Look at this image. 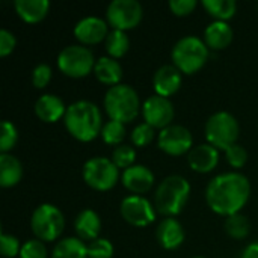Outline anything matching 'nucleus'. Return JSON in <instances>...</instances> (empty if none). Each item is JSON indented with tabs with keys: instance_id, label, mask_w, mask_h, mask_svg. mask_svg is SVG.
<instances>
[{
	"instance_id": "obj_4",
	"label": "nucleus",
	"mask_w": 258,
	"mask_h": 258,
	"mask_svg": "<svg viewBox=\"0 0 258 258\" xmlns=\"http://www.w3.org/2000/svg\"><path fill=\"white\" fill-rule=\"evenodd\" d=\"M104 109L110 119L125 124L138 116L141 100L130 85L118 83L110 86L104 94Z\"/></svg>"
},
{
	"instance_id": "obj_41",
	"label": "nucleus",
	"mask_w": 258,
	"mask_h": 258,
	"mask_svg": "<svg viewBox=\"0 0 258 258\" xmlns=\"http://www.w3.org/2000/svg\"><path fill=\"white\" fill-rule=\"evenodd\" d=\"M194 258H206V257H194Z\"/></svg>"
},
{
	"instance_id": "obj_29",
	"label": "nucleus",
	"mask_w": 258,
	"mask_h": 258,
	"mask_svg": "<svg viewBox=\"0 0 258 258\" xmlns=\"http://www.w3.org/2000/svg\"><path fill=\"white\" fill-rule=\"evenodd\" d=\"M101 138L106 144L109 145H116L121 144V141L125 138V125L119 121H107L106 124H103V128H101Z\"/></svg>"
},
{
	"instance_id": "obj_1",
	"label": "nucleus",
	"mask_w": 258,
	"mask_h": 258,
	"mask_svg": "<svg viewBox=\"0 0 258 258\" xmlns=\"http://www.w3.org/2000/svg\"><path fill=\"white\" fill-rule=\"evenodd\" d=\"M251 195V183L240 172H225L212 178L206 189V201L209 207L222 216L239 213L248 203Z\"/></svg>"
},
{
	"instance_id": "obj_8",
	"label": "nucleus",
	"mask_w": 258,
	"mask_h": 258,
	"mask_svg": "<svg viewBox=\"0 0 258 258\" xmlns=\"http://www.w3.org/2000/svg\"><path fill=\"white\" fill-rule=\"evenodd\" d=\"M83 180L85 183L100 192L112 189L119 180V169L107 157L97 156L91 157L83 165Z\"/></svg>"
},
{
	"instance_id": "obj_22",
	"label": "nucleus",
	"mask_w": 258,
	"mask_h": 258,
	"mask_svg": "<svg viewBox=\"0 0 258 258\" xmlns=\"http://www.w3.org/2000/svg\"><path fill=\"white\" fill-rule=\"evenodd\" d=\"M94 74H95L98 82H101L104 85L115 86V85H118L121 82L122 67L116 59H113L110 56H101L95 62Z\"/></svg>"
},
{
	"instance_id": "obj_37",
	"label": "nucleus",
	"mask_w": 258,
	"mask_h": 258,
	"mask_svg": "<svg viewBox=\"0 0 258 258\" xmlns=\"http://www.w3.org/2000/svg\"><path fill=\"white\" fill-rule=\"evenodd\" d=\"M51 79V67L47 63H38L32 71V83L35 88H45Z\"/></svg>"
},
{
	"instance_id": "obj_23",
	"label": "nucleus",
	"mask_w": 258,
	"mask_h": 258,
	"mask_svg": "<svg viewBox=\"0 0 258 258\" xmlns=\"http://www.w3.org/2000/svg\"><path fill=\"white\" fill-rule=\"evenodd\" d=\"M15 11L21 20L26 23L41 21L50 9L48 0H15Z\"/></svg>"
},
{
	"instance_id": "obj_39",
	"label": "nucleus",
	"mask_w": 258,
	"mask_h": 258,
	"mask_svg": "<svg viewBox=\"0 0 258 258\" xmlns=\"http://www.w3.org/2000/svg\"><path fill=\"white\" fill-rule=\"evenodd\" d=\"M17 39L14 36L12 32H9L8 29H0V56L5 57L9 53H12V50L15 48Z\"/></svg>"
},
{
	"instance_id": "obj_25",
	"label": "nucleus",
	"mask_w": 258,
	"mask_h": 258,
	"mask_svg": "<svg viewBox=\"0 0 258 258\" xmlns=\"http://www.w3.org/2000/svg\"><path fill=\"white\" fill-rule=\"evenodd\" d=\"M51 258H88V245L79 237H65L53 248Z\"/></svg>"
},
{
	"instance_id": "obj_18",
	"label": "nucleus",
	"mask_w": 258,
	"mask_h": 258,
	"mask_svg": "<svg viewBox=\"0 0 258 258\" xmlns=\"http://www.w3.org/2000/svg\"><path fill=\"white\" fill-rule=\"evenodd\" d=\"M156 239L165 249H177L184 242V228L175 218H165L159 222Z\"/></svg>"
},
{
	"instance_id": "obj_11",
	"label": "nucleus",
	"mask_w": 258,
	"mask_h": 258,
	"mask_svg": "<svg viewBox=\"0 0 258 258\" xmlns=\"http://www.w3.org/2000/svg\"><path fill=\"white\" fill-rule=\"evenodd\" d=\"M121 216L133 227H147L156 219V207L141 195H130L121 201Z\"/></svg>"
},
{
	"instance_id": "obj_33",
	"label": "nucleus",
	"mask_w": 258,
	"mask_h": 258,
	"mask_svg": "<svg viewBox=\"0 0 258 258\" xmlns=\"http://www.w3.org/2000/svg\"><path fill=\"white\" fill-rule=\"evenodd\" d=\"M113 245L107 239H97L88 245V258H112Z\"/></svg>"
},
{
	"instance_id": "obj_24",
	"label": "nucleus",
	"mask_w": 258,
	"mask_h": 258,
	"mask_svg": "<svg viewBox=\"0 0 258 258\" xmlns=\"http://www.w3.org/2000/svg\"><path fill=\"white\" fill-rule=\"evenodd\" d=\"M23 177V165L12 154L2 153L0 154V186L12 187L18 184Z\"/></svg>"
},
{
	"instance_id": "obj_15",
	"label": "nucleus",
	"mask_w": 258,
	"mask_h": 258,
	"mask_svg": "<svg viewBox=\"0 0 258 258\" xmlns=\"http://www.w3.org/2000/svg\"><path fill=\"white\" fill-rule=\"evenodd\" d=\"M153 86L157 95L169 97L181 86V71L175 65H162L153 76Z\"/></svg>"
},
{
	"instance_id": "obj_17",
	"label": "nucleus",
	"mask_w": 258,
	"mask_h": 258,
	"mask_svg": "<svg viewBox=\"0 0 258 258\" xmlns=\"http://www.w3.org/2000/svg\"><path fill=\"white\" fill-rule=\"evenodd\" d=\"M187 162H189V166L197 172H201V174L210 172L219 163L218 148H215L210 144L197 145L187 153Z\"/></svg>"
},
{
	"instance_id": "obj_31",
	"label": "nucleus",
	"mask_w": 258,
	"mask_h": 258,
	"mask_svg": "<svg viewBox=\"0 0 258 258\" xmlns=\"http://www.w3.org/2000/svg\"><path fill=\"white\" fill-rule=\"evenodd\" d=\"M154 130L156 128L151 127L147 122L138 124L133 128V132H132V142L136 147H147V145H150L154 141V136H156V132Z\"/></svg>"
},
{
	"instance_id": "obj_9",
	"label": "nucleus",
	"mask_w": 258,
	"mask_h": 258,
	"mask_svg": "<svg viewBox=\"0 0 258 258\" xmlns=\"http://www.w3.org/2000/svg\"><path fill=\"white\" fill-rule=\"evenodd\" d=\"M95 59L92 51L85 45H67L60 50L57 56V67L59 70L68 77H85L91 71H94Z\"/></svg>"
},
{
	"instance_id": "obj_3",
	"label": "nucleus",
	"mask_w": 258,
	"mask_h": 258,
	"mask_svg": "<svg viewBox=\"0 0 258 258\" xmlns=\"http://www.w3.org/2000/svg\"><path fill=\"white\" fill-rule=\"evenodd\" d=\"M190 197V184L181 175H169L163 178L154 194V207L156 210L166 216L172 218L181 213L186 207Z\"/></svg>"
},
{
	"instance_id": "obj_36",
	"label": "nucleus",
	"mask_w": 258,
	"mask_h": 258,
	"mask_svg": "<svg viewBox=\"0 0 258 258\" xmlns=\"http://www.w3.org/2000/svg\"><path fill=\"white\" fill-rule=\"evenodd\" d=\"M225 154H227V162L233 168H242L246 163V160H248L246 150L242 145H239V144H234L230 148H227L225 150Z\"/></svg>"
},
{
	"instance_id": "obj_13",
	"label": "nucleus",
	"mask_w": 258,
	"mask_h": 258,
	"mask_svg": "<svg viewBox=\"0 0 258 258\" xmlns=\"http://www.w3.org/2000/svg\"><path fill=\"white\" fill-rule=\"evenodd\" d=\"M142 115L147 124H150L154 128L163 130L171 125L175 110L169 98L154 94L144 101Z\"/></svg>"
},
{
	"instance_id": "obj_35",
	"label": "nucleus",
	"mask_w": 258,
	"mask_h": 258,
	"mask_svg": "<svg viewBox=\"0 0 258 258\" xmlns=\"http://www.w3.org/2000/svg\"><path fill=\"white\" fill-rule=\"evenodd\" d=\"M0 251H2V255L5 258H14L20 255L21 245H20L18 239L14 237L12 234L2 233V236H0Z\"/></svg>"
},
{
	"instance_id": "obj_6",
	"label": "nucleus",
	"mask_w": 258,
	"mask_h": 258,
	"mask_svg": "<svg viewBox=\"0 0 258 258\" xmlns=\"http://www.w3.org/2000/svg\"><path fill=\"white\" fill-rule=\"evenodd\" d=\"M204 132L210 145L225 151L231 145L237 144L240 127L237 119L230 112L221 110L207 119Z\"/></svg>"
},
{
	"instance_id": "obj_7",
	"label": "nucleus",
	"mask_w": 258,
	"mask_h": 258,
	"mask_svg": "<svg viewBox=\"0 0 258 258\" xmlns=\"http://www.w3.org/2000/svg\"><path fill=\"white\" fill-rule=\"evenodd\" d=\"M30 228L36 239L42 242H53L60 237L65 228V218L56 206L41 204L32 213Z\"/></svg>"
},
{
	"instance_id": "obj_38",
	"label": "nucleus",
	"mask_w": 258,
	"mask_h": 258,
	"mask_svg": "<svg viewBox=\"0 0 258 258\" xmlns=\"http://www.w3.org/2000/svg\"><path fill=\"white\" fill-rule=\"evenodd\" d=\"M195 8H197V0H171L169 2V9L178 17L189 15Z\"/></svg>"
},
{
	"instance_id": "obj_26",
	"label": "nucleus",
	"mask_w": 258,
	"mask_h": 258,
	"mask_svg": "<svg viewBox=\"0 0 258 258\" xmlns=\"http://www.w3.org/2000/svg\"><path fill=\"white\" fill-rule=\"evenodd\" d=\"M104 41H106V51L113 59L122 57L130 48V38L124 30H118V29L110 30Z\"/></svg>"
},
{
	"instance_id": "obj_30",
	"label": "nucleus",
	"mask_w": 258,
	"mask_h": 258,
	"mask_svg": "<svg viewBox=\"0 0 258 258\" xmlns=\"http://www.w3.org/2000/svg\"><path fill=\"white\" fill-rule=\"evenodd\" d=\"M135 159H136V151L130 145H118L112 151V162L116 165L118 169H127L133 166Z\"/></svg>"
},
{
	"instance_id": "obj_10",
	"label": "nucleus",
	"mask_w": 258,
	"mask_h": 258,
	"mask_svg": "<svg viewBox=\"0 0 258 258\" xmlns=\"http://www.w3.org/2000/svg\"><path fill=\"white\" fill-rule=\"evenodd\" d=\"M144 15L142 5L138 0H113L106 9L107 23L118 30L136 27Z\"/></svg>"
},
{
	"instance_id": "obj_32",
	"label": "nucleus",
	"mask_w": 258,
	"mask_h": 258,
	"mask_svg": "<svg viewBox=\"0 0 258 258\" xmlns=\"http://www.w3.org/2000/svg\"><path fill=\"white\" fill-rule=\"evenodd\" d=\"M18 141V132L15 125L9 121L2 122V133H0V151L8 153L11 151Z\"/></svg>"
},
{
	"instance_id": "obj_2",
	"label": "nucleus",
	"mask_w": 258,
	"mask_h": 258,
	"mask_svg": "<svg viewBox=\"0 0 258 258\" xmlns=\"http://www.w3.org/2000/svg\"><path fill=\"white\" fill-rule=\"evenodd\" d=\"M101 112L97 104L89 100L74 101L67 107L63 122L68 133L82 142H89L101 133Z\"/></svg>"
},
{
	"instance_id": "obj_5",
	"label": "nucleus",
	"mask_w": 258,
	"mask_h": 258,
	"mask_svg": "<svg viewBox=\"0 0 258 258\" xmlns=\"http://www.w3.org/2000/svg\"><path fill=\"white\" fill-rule=\"evenodd\" d=\"M174 65L184 74H194L200 71L209 59V47L204 39L187 35L178 39L172 48Z\"/></svg>"
},
{
	"instance_id": "obj_34",
	"label": "nucleus",
	"mask_w": 258,
	"mask_h": 258,
	"mask_svg": "<svg viewBox=\"0 0 258 258\" xmlns=\"http://www.w3.org/2000/svg\"><path fill=\"white\" fill-rule=\"evenodd\" d=\"M20 258H47V248L42 240L32 239L27 240L20 251Z\"/></svg>"
},
{
	"instance_id": "obj_19",
	"label": "nucleus",
	"mask_w": 258,
	"mask_h": 258,
	"mask_svg": "<svg viewBox=\"0 0 258 258\" xmlns=\"http://www.w3.org/2000/svg\"><path fill=\"white\" fill-rule=\"evenodd\" d=\"M74 230L77 233V237L83 242H94L98 239V234L101 231V219L97 212L91 209L82 210L74 221Z\"/></svg>"
},
{
	"instance_id": "obj_27",
	"label": "nucleus",
	"mask_w": 258,
	"mask_h": 258,
	"mask_svg": "<svg viewBox=\"0 0 258 258\" xmlns=\"http://www.w3.org/2000/svg\"><path fill=\"white\" fill-rule=\"evenodd\" d=\"M201 5L212 17L221 21H227L237 11L236 0H203Z\"/></svg>"
},
{
	"instance_id": "obj_40",
	"label": "nucleus",
	"mask_w": 258,
	"mask_h": 258,
	"mask_svg": "<svg viewBox=\"0 0 258 258\" xmlns=\"http://www.w3.org/2000/svg\"><path fill=\"white\" fill-rule=\"evenodd\" d=\"M242 258H258V242L248 245L242 254Z\"/></svg>"
},
{
	"instance_id": "obj_28",
	"label": "nucleus",
	"mask_w": 258,
	"mask_h": 258,
	"mask_svg": "<svg viewBox=\"0 0 258 258\" xmlns=\"http://www.w3.org/2000/svg\"><path fill=\"white\" fill-rule=\"evenodd\" d=\"M249 230H251L249 219L242 213L231 215L225 219V233L233 239L237 240L245 239L249 234Z\"/></svg>"
},
{
	"instance_id": "obj_21",
	"label": "nucleus",
	"mask_w": 258,
	"mask_h": 258,
	"mask_svg": "<svg viewBox=\"0 0 258 258\" xmlns=\"http://www.w3.org/2000/svg\"><path fill=\"white\" fill-rule=\"evenodd\" d=\"M233 41V29L227 21L215 20L204 30V42L212 50H222Z\"/></svg>"
},
{
	"instance_id": "obj_16",
	"label": "nucleus",
	"mask_w": 258,
	"mask_h": 258,
	"mask_svg": "<svg viewBox=\"0 0 258 258\" xmlns=\"http://www.w3.org/2000/svg\"><path fill=\"white\" fill-rule=\"evenodd\" d=\"M122 184L133 194H145L148 192L154 184V175L150 171V168L144 165H133L127 169H124L121 175Z\"/></svg>"
},
{
	"instance_id": "obj_20",
	"label": "nucleus",
	"mask_w": 258,
	"mask_h": 258,
	"mask_svg": "<svg viewBox=\"0 0 258 258\" xmlns=\"http://www.w3.org/2000/svg\"><path fill=\"white\" fill-rule=\"evenodd\" d=\"M67 112L60 97L54 94H44L35 103V113L44 122H56Z\"/></svg>"
},
{
	"instance_id": "obj_14",
	"label": "nucleus",
	"mask_w": 258,
	"mask_h": 258,
	"mask_svg": "<svg viewBox=\"0 0 258 258\" xmlns=\"http://www.w3.org/2000/svg\"><path fill=\"white\" fill-rule=\"evenodd\" d=\"M107 35H109L107 21H104L100 17H94V15L85 17L79 20L77 24L74 26V36L85 45L97 44L106 39Z\"/></svg>"
},
{
	"instance_id": "obj_12",
	"label": "nucleus",
	"mask_w": 258,
	"mask_h": 258,
	"mask_svg": "<svg viewBox=\"0 0 258 258\" xmlns=\"http://www.w3.org/2000/svg\"><path fill=\"white\" fill-rule=\"evenodd\" d=\"M194 138L189 128L180 124H171L169 127L160 130L157 138V145L162 151L169 156H181L189 153L194 147Z\"/></svg>"
}]
</instances>
